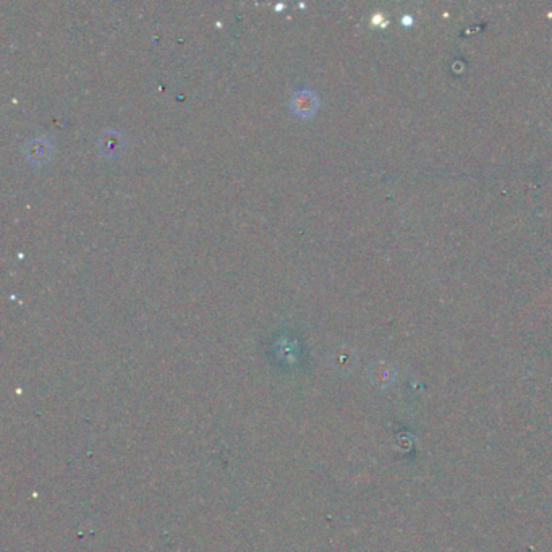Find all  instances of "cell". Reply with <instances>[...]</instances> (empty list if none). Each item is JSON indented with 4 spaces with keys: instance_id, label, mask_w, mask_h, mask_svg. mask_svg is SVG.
<instances>
[{
    "instance_id": "obj_1",
    "label": "cell",
    "mask_w": 552,
    "mask_h": 552,
    "mask_svg": "<svg viewBox=\"0 0 552 552\" xmlns=\"http://www.w3.org/2000/svg\"><path fill=\"white\" fill-rule=\"evenodd\" d=\"M53 154L52 141L46 136H36L26 141L25 145V156L29 163L33 164H44L51 159Z\"/></svg>"
},
{
    "instance_id": "obj_2",
    "label": "cell",
    "mask_w": 552,
    "mask_h": 552,
    "mask_svg": "<svg viewBox=\"0 0 552 552\" xmlns=\"http://www.w3.org/2000/svg\"><path fill=\"white\" fill-rule=\"evenodd\" d=\"M290 107L293 109V112L300 117H309L314 114V110L317 109V97L316 94L309 89H302V91H297L291 96Z\"/></svg>"
},
{
    "instance_id": "obj_3",
    "label": "cell",
    "mask_w": 552,
    "mask_h": 552,
    "mask_svg": "<svg viewBox=\"0 0 552 552\" xmlns=\"http://www.w3.org/2000/svg\"><path fill=\"white\" fill-rule=\"evenodd\" d=\"M370 378L372 381V384L379 389H387L396 383L397 379V371L396 368L390 366L389 363L379 361L376 365L371 366L370 370Z\"/></svg>"
},
{
    "instance_id": "obj_4",
    "label": "cell",
    "mask_w": 552,
    "mask_h": 552,
    "mask_svg": "<svg viewBox=\"0 0 552 552\" xmlns=\"http://www.w3.org/2000/svg\"><path fill=\"white\" fill-rule=\"evenodd\" d=\"M123 146V140H122V134L119 132H115V130H107V132L102 133L101 136V141H99V147L102 151V154L106 156H115L119 154L120 149H122Z\"/></svg>"
},
{
    "instance_id": "obj_5",
    "label": "cell",
    "mask_w": 552,
    "mask_h": 552,
    "mask_svg": "<svg viewBox=\"0 0 552 552\" xmlns=\"http://www.w3.org/2000/svg\"><path fill=\"white\" fill-rule=\"evenodd\" d=\"M335 366L340 368V370H348V368L353 366V357L352 353L344 350V352H339L335 355Z\"/></svg>"
}]
</instances>
